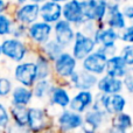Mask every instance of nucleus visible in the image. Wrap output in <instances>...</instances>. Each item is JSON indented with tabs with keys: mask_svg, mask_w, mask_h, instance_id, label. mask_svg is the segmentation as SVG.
<instances>
[{
	"mask_svg": "<svg viewBox=\"0 0 133 133\" xmlns=\"http://www.w3.org/2000/svg\"><path fill=\"white\" fill-rule=\"evenodd\" d=\"M1 55L6 60L13 63H20L32 57L33 48L26 40H19L14 37H5L0 41Z\"/></svg>",
	"mask_w": 133,
	"mask_h": 133,
	"instance_id": "f257e3e1",
	"label": "nucleus"
},
{
	"mask_svg": "<svg viewBox=\"0 0 133 133\" xmlns=\"http://www.w3.org/2000/svg\"><path fill=\"white\" fill-rule=\"evenodd\" d=\"M79 68V62L71 55L69 50H64L57 58L51 62L53 78L55 83H66L74 72Z\"/></svg>",
	"mask_w": 133,
	"mask_h": 133,
	"instance_id": "f03ea898",
	"label": "nucleus"
},
{
	"mask_svg": "<svg viewBox=\"0 0 133 133\" xmlns=\"http://www.w3.org/2000/svg\"><path fill=\"white\" fill-rule=\"evenodd\" d=\"M127 101L123 94H115V95H103L97 94L95 96V101L92 106L99 108L106 113V115H118L124 112L126 108Z\"/></svg>",
	"mask_w": 133,
	"mask_h": 133,
	"instance_id": "7ed1b4c3",
	"label": "nucleus"
},
{
	"mask_svg": "<svg viewBox=\"0 0 133 133\" xmlns=\"http://www.w3.org/2000/svg\"><path fill=\"white\" fill-rule=\"evenodd\" d=\"M51 37H53V25H49L44 21L37 20L27 28L26 41L33 49L40 48Z\"/></svg>",
	"mask_w": 133,
	"mask_h": 133,
	"instance_id": "20e7f679",
	"label": "nucleus"
},
{
	"mask_svg": "<svg viewBox=\"0 0 133 133\" xmlns=\"http://www.w3.org/2000/svg\"><path fill=\"white\" fill-rule=\"evenodd\" d=\"M14 22L29 26L35 21L40 20V5L33 2H25L22 5H13L9 11Z\"/></svg>",
	"mask_w": 133,
	"mask_h": 133,
	"instance_id": "39448f33",
	"label": "nucleus"
},
{
	"mask_svg": "<svg viewBox=\"0 0 133 133\" xmlns=\"http://www.w3.org/2000/svg\"><path fill=\"white\" fill-rule=\"evenodd\" d=\"M13 78L19 85L32 88L37 81L36 66L32 58L16 63L13 68Z\"/></svg>",
	"mask_w": 133,
	"mask_h": 133,
	"instance_id": "423d86ee",
	"label": "nucleus"
},
{
	"mask_svg": "<svg viewBox=\"0 0 133 133\" xmlns=\"http://www.w3.org/2000/svg\"><path fill=\"white\" fill-rule=\"evenodd\" d=\"M96 49H97V44L95 43L92 36L85 35L78 29H76L75 39H74V42L71 44L69 51L78 62H81L83 58H85Z\"/></svg>",
	"mask_w": 133,
	"mask_h": 133,
	"instance_id": "0eeeda50",
	"label": "nucleus"
},
{
	"mask_svg": "<svg viewBox=\"0 0 133 133\" xmlns=\"http://www.w3.org/2000/svg\"><path fill=\"white\" fill-rule=\"evenodd\" d=\"M97 81H98L97 76L78 68L66 81L65 85L70 90H76V91H83V90L92 91L94 89H96Z\"/></svg>",
	"mask_w": 133,
	"mask_h": 133,
	"instance_id": "6e6552de",
	"label": "nucleus"
},
{
	"mask_svg": "<svg viewBox=\"0 0 133 133\" xmlns=\"http://www.w3.org/2000/svg\"><path fill=\"white\" fill-rule=\"evenodd\" d=\"M76 34V28L68 21L58 20L53 25V39L62 47L64 50H69L74 42Z\"/></svg>",
	"mask_w": 133,
	"mask_h": 133,
	"instance_id": "1a4fd4ad",
	"label": "nucleus"
},
{
	"mask_svg": "<svg viewBox=\"0 0 133 133\" xmlns=\"http://www.w3.org/2000/svg\"><path fill=\"white\" fill-rule=\"evenodd\" d=\"M106 61H108V57L102 51L96 49L90 55H88L87 57L81 61L79 68L88 71V72L92 74V75L97 76V77H99V76L105 74Z\"/></svg>",
	"mask_w": 133,
	"mask_h": 133,
	"instance_id": "9d476101",
	"label": "nucleus"
},
{
	"mask_svg": "<svg viewBox=\"0 0 133 133\" xmlns=\"http://www.w3.org/2000/svg\"><path fill=\"white\" fill-rule=\"evenodd\" d=\"M62 19L77 28L84 20L83 5L78 0H68L62 5Z\"/></svg>",
	"mask_w": 133,
	"mask_h": 133,
	"instance_id": "9b49d317",
	"label": "nucleus"
},
{
	"mask_svg": "<svg viewBox=\"0 0 133 133\" xmlns=\"http://www.w3.org/2000/svg\"><path fill=\"white\" fill-rule=\"evenodd\" d=\"M95 101V94L90 90H83V91H76L74 96H71L70 103H69V110L77 113H85L89 109H91Z\"/></svg>",
	"mask_w": 133,
	"mask_h": 133,
	"instance_id": "f8f14e48",
	"label": "nucleus"
},
{
	"mask_svg": "<svg viewBox=\"0 0 133 133\" xmlns=\"http://www.w3.org/2000/svg\"><path fill=\"white\" fill-rule=\"evenodd\" d=\"M49 115L44 109L41 108H28L27 126L30 131L40 132L49 126Z\"/></svg>",
	"mask_w": 133,
	"mask_h": 133,
	"instance_id": "ddd939ff",
	"label": "nucleus"
},
{
	"mask_svg": "<svg viewBox=\"0 0 133 133\" xmlns=\"http://www.w3.org/2000/svg\"><path fill=\"white\" fill-rule=\"evenodd\" d=\"M69 88L65 85V83H55L51 89V92L48 97V102L50 105H56L61 109H66L69 106L71 99V95L69 91Z\"/></svg>",
	"mask_w": 133,
	"mask_h": 133,
	"instance_id": "4468645a",
	"label": "nucleus"
},
{
	"mask_svg": "<svg viewBox=\"0 0 133 133\" xmlns=\"http://www.w3.org/2000/svg\"><path fill=\"white\" fill-rule=\"evenodd\" d=\"M95 43L97 47L99 46H108V44H117L119 42V32L108 27L103 23H98L96 32L92 35Z\"/></svg>",
	"mask_w": 133,
	"mask_h": 133,
	"instance_id": "2eb2a0df",
	"label": "nucleus"
},
{
	"mask_svg": "<svg viewBox=\"0 0 133 133\" xmlns=\"http://www.w3.org/2000/svg\"><path fill=\"white\" fill-rule=\"evenodd\" d=\"M96 89L99 94L115 95V94H122L124 91V85H123L122 78L111 77V76H108L104 74V75L98 77Z\"/></svg>",
	"mask_w": 133,
	"mask_h": 133,
	"instance_id": "dca6fc26",
	"label": "nucleus"
},
{
	"mask_svg": "<svg viewBox=\"0 0 133 133\" xmlns=\"http://www.w3.org/2000/svg\"><path fill=\"white\" fill-rule=\"evenodd\" d=\"M62 19V5L53 1H44L40 5V20L54 25Z\"/></svg>",
	"mask_w": 133,
	"mask_h": 133,
	"instance_id": "f3484780",
	"label": "nucleus"
},
{
	"mask_svg": "<svg viewBox=\"0 0 133 133\" xmlns=\"http://www.w3.org/2000/svg\"><path fill=\"white\" fill-rule=\"evenodd\" d=\"M57 123H58V126L63 131H72V130H76L78 127H82L84 120H83V116L81 113L64 109L58 115Z\"/></svg>",
	"mask_w": 133,
	"mask_h": 133,
	"instance_id": "a211bd4d",
	"label": "nucleus"
},
{
	"mask_svg": "<svg viewBox=\"0 0 133 133\" xmlns=\"http://www.w3.org/2000/svg\"><path fill=\"white\" fill-rule=\"evenodd\" d=\"M120 7L122 6L108 7L106 18H105V20H104V25L112 28V29H115V30H117V32H122V30L129 25V21L123 15Z\"/></svg>",
	"mask_w": 133,
	"mask_h": 133,
	"instance_id": "6ab92c4d",
	"label": "nucleus"
},
{
	"mask_svg": "<svg viewBox=\"0 0 133 133\" xmlns=\"http://www.w3.org/2000/svg\"><path fill=\"white\" fill-rule=\"evenodd\" d=\"M32 58L36 66L37 79H50L53 78V69H51V62L47 57H44L41 53L33 49Z\"/></svg>",
	"mask_w": 133,
	"mask_h": 133,
	"instance_id": "aec40b11",
	"label": "nucleus"
},
{
	"mask_svg": "<svg viewBox=\"0 0 133 133\" xmlns=\"http://www.w3.org/2000/svg\"><path fill=\"white\" fill-rule=\"evenodd\" d=\"M127 69H129V66L125 63V61L123 60V57L119 54H117V55L108 57L105 66V75L116 78H123L126 74Z\"/></svg>",
	"mask_w": 133,
	"mask_h": 133,
	"instance_id": "412c9836",
	"label": "nucleus"
},
{
	"mask_svg": "<svg viewBox=\"0 0 133 133\" xmlns=\"http://www.w3.org/2000/svg\"><path fill=\"white\" fill-rule=\"evenodd\" d=\"M106 113L104 112L102 109H96V108H91L85 112V116L83 117V120L85 122L84 130L88 131H96L98 127H101L103 120L105 119Z\"/></svg>",
	"mask_w": 133,
	"mask_h": 133,
	"instance_id": "4be33fe9",
	"label": "nucleus"
},
{
	"mask_svg": "<svg viewBox=\"0 0 133 133\" xmlns=\"http://www.w3.org/2000/svg\"><path fill=\"white\" fill-rule=\"evenodd\" d=\"M12 96V105H23L27 106L33 101V91L32 88H26L22 85H15L11 92Z\"/></svg>",
	"mask_w": 133,
	"mask_h": 133,
	"instance_id": "5701e85b",
	"label": "nucleus"
},
{
	"mask_svg": "<svg viewBox=\"0 0 133 133\" xmlns=\"http://www.w3.org/2000/svg\"><path fill=\"white\" fill-rule=\"evenodd\" d=\"M39 53H41L44 57H47L50 62H53L55 58H57L64 51V49L51 37L49 41H47L44 44H42L40 48L36 49Z\"/></svg>",
	"mask_w": 133,
	"mask_h": 133,
	"instance_id": "b1692460",
	"label": "nucleus"
},
{
	"mask_svg": "<svg viewBox=\"0 0 133 133\" xmlns=\"http://www.w3.org/2000/svg\"><path fill=\"white\" fill-rule=\"evenodd\" d=\"M54 87V81L51 79H37L32 87L33 97L36 99H48L51 89Z\"/></svg>",
	"mask_w": 133,
	"mask_h": 133,
	"instance_id": "393cba45",
	"label": "nucleus"
},
{
	"mask_svg": "<svg viewBox=\"0 0 133 133\" xmlns=\"http://www.w3.org/2000/svg\"><path fill=\"white\" fill-rule=\"evenodd\" d=\"M132 126V118L129 113H118L113 117L112 122V133H126V131Z\"/></svg>",
	"mask_w": 133,
	"mask_h": 133,
	"instance_id": "a878e982",
	"label": "nucleus"
},
{
	"mask_svg": "<svg viewBox=\"0 0 133 133\" xmlns=\"http://www.w3.org/2000/svg\"><path fill=\"white\" fill-rule=\"evenodd\" d=\"M11 115L18 126H20V127L27 126V120H28V108L27 106L12 105Z\"/></svg>",
	"mask_w": 133,
	"mask_h": 133,
	"instance_id": "bb28decb",
	"label": "nucleus"
},
{
	"mask_svg": "<svg viewBox=\"0 0 133 133\" xmlns=\"http://www.w3.org/2000/svg\"><path fill=\"white\" fill-rule=\"evenodd\" d=\"M14 23L15 22H14L9 12L0 14V39H5V37L11 36Z\"/></svg>",
	"mask_w": 133,
	"mask_h": 133,
	"instance_id": "cd10ccee",
	"label": "nucleus"
},
{
	"mask_svg": "<svg viewBox=\"0 0 133 133\" xmlns=\"http://www.w3.org/2000/svg\"><path fill=\"white\" fill-rule=\"evenodd\" d=\"M108 13V6L103 0H97L96 5L92 11V20L96 21L97 23H103L106 18Z\"/></svg>",
	"mask_w": 133,
	"mask_h": 133,
	"instance_id": "c85d7f7f",
	"label": "nucleus"
},
{
	"mask_svg": "<svg viewBox=\"0 0 133 133\" xmlns=\"http://www.w3.org/2000/svg\"><path fill=\"white\" fill-rule=\"evenodd\" d=\"M119 54L127 66H133V44H120Z\"/></svg>",
	"mask_w": 133,
	"mask_h": 133,
	"instance_id": "c756f323",
	"label": "nucleus"
},
{
	"mask_svg": "<svg viewBox=\"0 0 133 133\" xmlns=\"http://www.w3.org/2000/svg\"><path fill=\"white\" fill-rule=\"evenodd\" d=\"M97 27H98V23L96 21H92V20H88V19H84L82 21L79 26H78L76 29H78L79 32H82L83 34L85 35H89V36H92L94 33L96 32Z\"/></svg>",
	"mask_w": 133,
	"mask_h": 133,
	"instance_id": "7c9ffc66",
	"label": "nucleus"
},
{
	"mask_svg": "<svg viewBox=\"0 0 133 133\" xmlns=\"http://www.w3.org/2000/svg\"><path fill=\"white\" fill-rule=\"evenodd\" d=\"M119 42L122 44H133V23H129L119 32Z\"/></svg>",
	"mask_w": 133,
	"mask_h": 133,
	"instance_id": "2f4dec72",
	"label": "nucleus"
},
{
	"mask_svg": "<svg viewBox=\"0 0 133 133\" xmlns=\"http://www.w3.org/2000/svg\"><path fill=\"white\" fill-rule=\"evenodd\" d=\"M27 28H28V26L15 22L13 29H12L11 37L19 39V40H26V37H27Z\"/></svg>",
	"mask_w": 133,
	"mask_h": 133,
	"instance_id": "473e14b6",
	"label": "nucleus"
},
{
	"mask_svg": "<svg viewBox=\"0 0 133 133\" xmlns=\"http://www.w3.org/2000/svg\"><path fill=\"white\" fill-rule=\"evenodd\" d=\"M122 81L123 85H124V90H126L130 95H133V66H129Z\"/></svg>",
	"mask_w": 133,
	"mask_h": 133,
	"instance_id": "72a5a7b5",
	"label": "nucleus"
},
{
	"mask_svg": "<svg viewBox=\"0 0 133 133\" xmlns=\"http://www.w3.org/2000/svg\"><path fill=\"white\" fill-rule=\"evenodd\" d=\"M13 90V83L8 77H0V97H7Z\"/></svg>",
	"mask_w": 133,
	"mask_h": 133,
	"instance_id": "f704fd0d",
	"label": "nucleus"
},
{
	"mask_svg": "<svg viewBox=\"0 0 133 133\" xmlns=\"http://www.w3.org/2000/svg\"><path fill=\"white\" fill-rule=\"evenodd\" d=\"M119 48H120V43H117V44H108V46H99L97 47L99 51L104 54L106 57H110V56H113V55H117L119 53Z\"/></svg>",
	"mask_w": 133,
	"mask_h": 133,
	"instance_id": "c9c22d12",
	"label": "nucleus"
},
{
	"mask_svg": "<svg viewBox=\"0 0 133 133\" xmlns=\"http://www.w3.org/2000/svg\"><path fill=\"white\" fill-rule=\"evenodd\" d=\"M120 9H122V13H123V15L125 16V19L129 21V23L132 22L133 21V5L132 4H123Z\"/></svg>",
	"mask_w": 133,
	"mask_h": 133,
	"instance_id": "e433bc0d",
	"label": "nucleus"
},
{
	"mask_svg": "<svg viewBox=\"0 0 133 133\" xmlns=\"http://www.w3.org/2000/svg\"><path fill=\"white\" fill-rule=\"evenodd\" d=\"M9 123V115L4 104L0 103V127H6Z\"/></svg>",
	"mask_w": 133,
	"mask_h": 133,
	"instance_id": "4c0bfd02",
	"label": "nucleus"
},
{
	"mask_svg": "<svg viewBox=\"0 0 133 133\" xmlns=\"http://www.w3.org/2000/svg\"><path fill=\"white\" fill-rule=\"evenodd\" d=\"M13 7V4L11 1H5V0H0V14L9 12Z\"/></svg>",
	"mask_w": 133,
	"mask_h": 133,
	"instance_id": "58836bf2",
	"label": "nucleus"
},
{
	"mask_svg": "<svg viewBox=\"0 0 133 133\" xmlns=\"http://www.w3.org/2000/svg\"><path fill=\"white\" fill-rule=\"evenodd\" d=\"M104 2L106 4V6H122L124 4V0H103Z\"/></svg>",
	"mask_w": 133,
	"mask_h": 133,
	"instance_id": "ea45409f",
	"label": "nucleus"
},
{
	"mask_svg": "<svg viewBox=\"0 0 133 133\" xmlns=\"http://www.w3.org/2000/svg\"><path fill=\"white\" fill-rule=\"evenodd\" d=\"M12 4L13 5H22V4H25V2H28V0H12Z\"/></svg>",
	"mask_w": 133,
	"mask_h": 133,
	"instance_id": "a19ab883",
	"label": "nucleus"
},
{
	"mask_svg": "<svg viewBox=\"0 0 133 133\" xmlns=\"http://www.w3.org/2000/svg\"><path fill=\"white\" fill-rule=\"evenodd\" d=\"M29 2H33V4H36V5H41L43 4L44 1H47V0H28Z\"/></svg>",
	"mask_w": 133,
	"mask_h": 133,
	"instance_id": "79ce46f5",
	"label": "nucleus"
},
{
	"mask_svg": "<svg viewBox=\"0 0 133 133\" xmlns=\"http://www.w3.org/2000/svg\"><path fill=\"white\" fill-rule=\"evenodd\" d=\"M49 1H53V2H56V4L63 5V4H64V2L68 1V0H49Z\"/></svg>",
	"mask_w": 133,
	"mask_h": 133,
	"instance_id": "37998d69",
	"label": "nucleus"
},
{
	"mask_svg": "<svg viewBox=\"0 0 133 133\" xmlns=\"http://www.w3.org/2000/svg\"><path fill=\"white\" fill-rule=\"evenodd\" d=\"M84 133H95L94 131H88V130H84Z\"/></svg>",
	"mask_w": 133,
	"mask_h": 133,
	"instance_id": "c03bdc74",
	"label": "nucleus"
},
{
	"mask_svg": "<svg viewBox=\"0 0 133 133\" xmlns=\"http://www.w3.org/2000/svg\"><path fill=\"white\" fill-rule=\"evenodd\" d=\"M2 57V55H1V47H0V58Z\"/></svg>",
	"mask_w": 133,
	"mask_h": 133,
	"instance_id": "a18cd8bd",
	"label": "nucleus"
},
{
	"mask_svg": "<svg viewBox=\"0 0 133 133\" xmlns=\"http://www.w3.org/2000/svg\"><path fill=\"white\" fill-rule=\"evenodd\" d=\"M5 1H12V0H5Z\"/></svg>",
	"mask_w": 133,
	"mask_h": 133,
	"instance_id": "49530a36",
	"label": "nucleus"
},
{
	"mask_svg": "<svg viewBox=\"0 0 133 133\" xmlns=\"http://www.w3.org/2000/svg\"><path fill=\"white\" fill-rule=\"evenodd\" d=\"M130 23H133V21H132V22H130Z\"/></svg>",
	"mask_w": 133,
	"mask_h": 133,
	"instance_id": "de8ad7c7",
	"label": "nucleus"
}]
</instances>
